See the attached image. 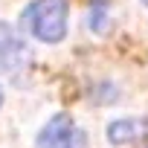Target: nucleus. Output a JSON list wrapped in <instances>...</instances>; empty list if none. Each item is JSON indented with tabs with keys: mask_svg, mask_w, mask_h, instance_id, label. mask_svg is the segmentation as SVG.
<instances>
[{
	"mask_svg": "<svg viewBox=\"0 0 148 148\" xmlns=\"http://www.w3.org/2000/svg\"><path fill=\"white\" fill-rule=\"evenodd\" d=\"M67 0H35L23 12L26 29L47 44H58L67 35Z\"/></svg>",
	"mask_w": 148,
	"mask_h": 148,
	"instance_id": "1",
	"label": "nucleus"
},
{
	"mask_svg": "<svg viewBox=\"0 0 148 148\" xmlns=\"http://www.w3.org/2000/svg\"><path fill=\"white\" fill-rule=\"evenodd\" d=\"M29 58V49L23 44V38L9 26L0 23V73L9 76V73H18Z\"/></svg>",
	"mask_w": 148,
	"mask_h": 148,
	"instance_id": "2",
	"label": "nucleus"
},
{
	"mask_svg": "<svg viewBox=\"0 0 148 148\" xmlns=\"http://www.w3.org/2000/svg\"><path fill=\"white\" fill-rule=\"evenodd\" d=\"M73 142H76V128L67 113L52 116L38 134V148H73Z\"/></svg>",
	"mask_w": 148,
	"mask_h": 148,
	"instance_id": "3",
	"label": "nucleus"
},
{
	"mask_svg": "<svg viewBox=\"0 0 148 148\" xmlns=\"http://www.w3.org/2000/svg\"><path fill=\"white\" fill-rule=\"evenodd\" d=\"M90 29L93 32H108V26H110V6H108V0H96V3L90 6Z\"/></svg>",
	"mask_w": 148,
	"mask_h": 148,
	"instance_id": "4",
	"label": "nucleus"
},
{
	"mask_svg": "<svg viewBox=\"0 0 148 148\" xmlns=\"http://www.w3.org/2000/svg\"><path fill=\"white\" fill-rule=\"evenodd\" d=\"M136 122H131V119H122V122H113L110 128H108V139L113 142V145H125V142H131L134 136H136Z\"/></svg>",
	"mask_w": 148,
	"mask_h": 148,
	"instance_id": "5",
	"label": "nucleus"
},
{
	"mask_svg": "<svg viewBox=\"0 0 148 148\" xmlns=\"http://www.w3.org/2000/svg\"><path fill=\"white\" fill-rule=\"evenodd\" d=\"M139 148H148V119H145V125H142V145Z\"/></svg>",
	"mask_w": 148,
	"mask_h": 148,
	"instance_id": "6",
	"label": "nucleus"
},
{
	"mask_svg": "<svg viewBox=\"0 0 148 148\" xmlns=\"http://www.w3.org/2000/svg\"><path fill=\"white\" fill-rule=\"evenodd\" d=\"M0 102H3V90H0Z\"/></svg>",
	"mask_w": 148,
	"mask_h": 148,
	"instance_id": "7",
	"label": "nucleus"
},
{
	"mask_svg": "<svg viewBox=\"0 0 148 148\" xmlns=\"http://www.w3.org/2000/svg\"><path fill=\"white\" fill-rule=\"evenodd\" d=\"M142 3H145V6H148V0H142Z\"/></svg>",
	"mask_w": 148,
	"mask_h": 148,
	"instance_id": "8",
	"label": "nucleus"
}]
</instances>
